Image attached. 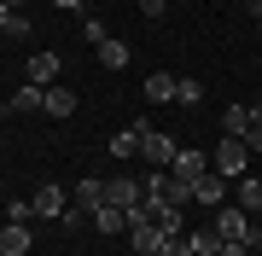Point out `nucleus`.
<instances>
[{
    "label": "nucleus",
    "instance_id": "a878e982",
    "mask_svg": "<svg viewBox=\"0 0 262 256\" xmlns=\"http://www.w3.org/2000/svg\"><path fill=\"white\" fill-rule=\"evenodd\" d=\"M245 245H251V256H262V221L251 216V233H245Z\"/></svg>",
    "mask_w": 262,
    "mask_h": 256
},
{
    "label": "nucleus",
    "instance_id": "473e14b6",
    "mask_svg": "<svg viewBox=\"0 0 262 256\" xmlns=\"http://www.w3.org/2000/svg\"><path fill=\"white\" fill-rule=\"evenodd\" d=\"M256 24H262V12H256Z\"/></svg>",
    "mask_w": 262,
    "mask_h": 256
},
{
    "label": "nucleus",
    "instance_id": "0eeeda50",
    "mask_svg": "<svg viewBox=\"0 0 262 256\" xmlns=\"http://www.w3.org/2000/svg\"><path fill=\"white\" fill-rule=\"evenodd\" d=\"M215 233H222V239H245V233H251V216H245L239 204H222V210H215Z\"/></svg>",
    "mask_w": 262,
    "mask_h": 256
},
{
    "label": "nucleus",
    "instance_id": "c85d7f7f",
    "mask_svg": "<svg viewBox=\"0 0 262 256\" xmlns=\"http://www.w3.org/2000/svg\"><path fill=\"white\" fill-rule=\"evenodd\" d=\"M53 6H58V12H82V0H53Z\"/></svg>",
    "mask_w": 262,
    "mask_h": 256
},
{
    "label": "nucleus",
    "instance_id": "2eb2a0df",
    "mask_svg": "<svg viewBox=\"0 0 262 256\" xmlns=\"http://www.w3.org/2000/svg\"><path fill=\"white\" fill-rule=\"evenodd\" d=\"M222 134L245 140V134H251V105H227V111H222Z\"/></svg>",
    "mask_w": 262,
    "mask_h": 256
},
{
    "label": "nucleus",
    "instance_id": "f8f14e48",
    "mask_svg": "<svg viewBox=\"0 0 262 256\" xmlns=\"http://www.w3.org/2000/svg\"><path fill=\"white\" fill-rule=\"evenodd\" d=\"M29 204H35V216H64V187H53V180H47V187H35V198H29Z\"/></svg>",
    "mask_w": 262,
    "mask_h": 256
},
{
    "label": "nucleus",
    "instance_id": "1a4fd4ad",
    "mask_svg": "<svg viewBox=\"0 0 262 256\" xmlns=\"http://www.w3.org/2000/svg\"><path fill=\"white\" fill-rule=\"evenodd\" d=\"M233 204L245 210V216H262V175H245V180H233Z\"/></svg>",
    "mask_w": 262,
    "mask_h": 256
},
{
    "label": "nucleus",
    "instance_id": "423d86ee",
    "mask_svg": "<svg viewBox=\"0 0 262 256\" xmlns=\"http://www.w3.org/2000/svg\"><path fill=\"white\" fill-rule=\"evenodd\" d=\"M29 245H35L29 221H6V227H0V256H29Z\"/></svg>",
    "mask_w": 262,
    "mask_h": 256
},
{
    "label": "nucleus",
    "instance_id": "4468645a",
    "mask_svg": "<svg viewBox=\"0 0 262 256\" xmlns=\"http://www.w3.org/2000/svg\"><path fill=\"white\" fill-rule=\"evenodd\" d=\"M128 239H134V250H140V256H158V221H128Z\"/></svg>",
    "mask_w": 262,
    "mask_h": 256
},
{
    "label": "nucleus",
    "instance_id": "9d476101",
    "mask_svg": "<svg viewBox=\"0 0 262 256\" xmlns=\"http://www.w3.org/2000/svg\"><path fill=\"white\" fill-rule=\"evenodd\" d=\"M58 70H64V58H58V53H35V58H29V82H35V87H53Z\"/></svg>",
    "mask_w": 262,
    "mask_h": 256
},
{
    "label": "nucleus",
    "instance_id": "ddd939ff",
    "mask_svg": "<svg viewBox=\"0 0 262 256\" xmlns=\"http://www.w3.org/2000/svg\"><path fill=\"white\" fill-rule=\"evenodd\" d=\"M175 87H181V76L158 70V76H146V99H151V105H175Z\"/></svg>",
    "mask_w": 262,
    "mask_h": 256
},
{
    "label": "nucleus",
    "instance_id": "f3484780",
    "mask_svg": "<svg viewBox=\"0 0 262 256\" xmlns=\"http://www.w3.org/2000/svg\"><path fill=\"white\" fill-rule=\"evenodd\" d=\"M128 58H134V53H128V41H117V35L99 47V64H105V70H128Z\"/></svg>",
    "mask_w": 262,
    "mask_h": 256
},
{
    "label": "nucleus",
    "instance_id": "393cba45",
    "mask_svg": "<svg viewBox=\"0 0 262 256\" xmlns=\"http://www.w3.org/2000/svg\"><path fill=\"white\" fill-rule=\"evenodd\" d=\"M215 256H251V245H245V239H222V250Z\"/></svg>",
    "mask_w": 262,
    "mask_h": 256
},
{
    "label": "nucleus",
    "instance_id": "6e6552de",
    "mask_svg": "<svg viewBox=\"0 0 262 256\" xmlns=\"http://www.w3.org/2000/svg\"><path fill=\"white\" fill-rule=\"evenodd\" d=\"M140 140H146V123L117 128V134H111V157H122V163H128V157H140Z\"/></svg>",
    "mask_w": 262,
    "mask_h": 256
},
{
    "label": "nucleus",
    "instance_id": "6ab92c4d",
    "mask_svg": "<svg viewBox=\"0 0 262 256\" xmlns=\"http://www.w3.org/2000/svg\"><path fill=\"white\" fill-rule=\"evenodd\" d=\"M41 111H47V117H70L76 111V94H70V87H47V105H41Z\"/></svg>",
    "mask_w": 262,
    "mask_h": 256
},
{
    "label": "nucleus",
    "instance_id": "412c9836",
    "mask_svg": "<svg viewBox=\"0 0 262 256\" xmlns=\"http://www.w3.org/2000/svg\"><path fill=\"white\" fill-rule=\"evenodd\" d=\"M187 239H192V256H215V250H222V233H215V227H198Z\"/></svg>",
    "mask_w": 262,
    "mask_h": 256
},
{
    "label": "nucleus",
    "instance_id": "39448f33",
    "mask_svg": "<svg viewBox=\"0 0 262 256\" xmlns=\"http://www.w3.org/2000/svg\"><path fill=\"white\" fill-rule=\"evenodd\" d=\"M169 175H181V180L210 175V152H198V146H181V152H175V163H169Z\"/></svg>",
    "mask_w": 262,
    "mask_h": 256
},
{
    "label": "nucleus",
    "instance_id": "7ed1b4c3",
    "mask_svg": "<svg viewBox=\"0 0 262 256\" xmlns=\"http://www.w3.org/2000/svg\"><path fill=\"white\" fill-rule=\"evenodd\" d=\"M175 152H181V146L169 140L163 128H151V123H146V140H140V157H146V163H158V169H169V163H175Z\"/></svg>",
    "mask_w": 262,
    "mask_h": 256
},
{
    "label": "nucleus",
    "instance_id": "f03ea898",
    "mask_svg": "<svg viewBox=\"0 0 262 256\" xmlns=\"http://www.w3.org/2000/svg\"><path fill=\"white\" fill-rule=\"evenodd\" d=\"M227 192H233V180L215 175V169L192 180V204H204V210H222V204H227Z\"/></svg>",
    "mask_w": 262,
    "mask_h": 256
},
{
    "label": "nucleus",
    "instance_id": "9b49d317",
    "mask_svg": "<svg viewBox=\"0 0 262 256\" xmlns=\"http://www.w3.org/2000/svg\"><path fill=\"white\" fill-rule=\"evenodd\" d=\"M99 204H105V180H94V175L76 180V210H82L88 221H94V210H99Z\"/></svg>",
    "mask_w": 262,
    "mask_h": 256
},
{
    "label": "nucleus",
    "instance_id": "b1692460",
    "mask_svg": "<svg viewBox=\"0 0 262 256\" xmlns=\"http://www.w3.org/2000/svg\"><path fill=\"white\" fill-rule=\"evenodd\" d=\"M6 221H35V204H24V198H18V204L6 210Z\"/></svg>",
    "mask_w": 262,
    "mask_h": 256
},
{
    "label": "nucleus",
    "instance_id": "7c9ffc66",
    "mask_svg": "<svg viewBox=\"0 0 262 256\" xmlns=\"http://www.w3.org/2000/svg\"><path fill=\"white\" fill-rule=\"evenodd\" d=\"M6 117H12V105H6V99H0V123H6Z\"/></svg>",
    "mask_w": 262,
    "mask_h": 256
},
{
    "label": "nucleus",
    "instance_id": "c756f323",
    "mask_svg": "<svg viewBox=\"0 0 262 256\" xmlns=\"http://www.w3.org/2000/svg\"><path fill=\"white\" fill-rule=\"evenodd\" d=\"M251 123H256V128H262V99H256V105H251Z\"/></svg>",
    "mask_w": 262,
    "mask_h": 256
},
{
    "label": "nucleus",
    "instance_id": "4be33fe9",
    "mask_svg": "<svg viewBox=\"0 0 262 256\" xmlns=\"http://www.w3.org/2000/svg\"><path fill=\"white\" fill-rule=\"evenodd\" d=\"M198 99H204V82H192V76H181V87H175V105H187V111H192Z\"/></svg>",
    "mask_w": 262,
    "mask_h": 256
},
{
    "label": "nucleus",
    "instance_id": "bb28decb",
    "mask_svg": "<svg viewBox=\"0 0 262 256\" xmlns=\"http://www.w3.org/2000/svg\"><path fill=\"white\" fill-rule=\"evenodd\" d=\"M140 12L146 18H163V0H140Z\"/></svg>",
    "mask_w": 262,
    "mask_h": 256
},
{
    "label": "nucleus",
    "instance_id": "cd10ccee",
    "mask_svg": "<svg viewBox=\"0 0 262 256\" xmlns=\"http://www.w3.org/2000/svg\"><path fill=\"white\" fill-rule=\"evenodd\" d=\"M6 24H12V6H6V0H0V35H6Z\"/></svg>",
    "mask_w": 262,
    "mask_h": 256
},
{
    "label": "nucleus",
    "instance_id": "f257e3e1",
    "mask_svg": "<svg viewBox=\"0 0 262 256\" xmlns=\"http://www.w3.org/2000/svg\"><path fill=\"white\" fill-rule=\"evenodd\" d=\"M210 169H215V175H227V180H245V169H251V146L233 140V134H222V140H215Z\"/></svg>",
    "mask_w": 262,
    "mask_h": 256
},
{
    "label": "nucleus",
    "instance_id": "2f4dec72",
    "mask_svg": "<svg viewBox=\"0 0 262 256\" xmlns=\"http://www.w3.org/2000/svg\"><path fill=\"white\" fill-rule=\"evenodd\" d=\"M6 6H12V12H24V0H6Z\"/></svg>",
    "mask_w": 262,
    "mask_h": 256
},
{
    "label": "nucleus",
    "instance_id": "5701e85b",
    "mask_svg": "<svg viewBox=\"0 0 262 256\" xmlns=\"http://www.w3.org/2000/svg\"><path fill=\"white\" fill-rule=\"evenodd\" d=\"M82 41H94V47H105V41H111V29H105V18H88V24H82Z\"/></svg>",
    "mask_w": 262,
    "mask_h": 256
},
{
    "label": "nucleus",
    "instance_id": "20e7f679",
    "mask_svg": "<svg viewBox=\"0 0 262 256\" xmlns=\"http://www.w3.org/2000/svg\"><path fill=\"white\" fill-rule=\"evenodd\" d=\"M140 198H146V187H140L134 175H117V180H105V204H117V210H134Z\"/></svg>",
    "mask_w": 262,
    "mask_h": 256
},
{
    "label": "nucleus",
    "instance_id": "aec40b11",
    "mask_svg": "<svg viewBox=\"0 0 262 256\" xmlns=\"http://www.w3.org/2000/svg\"><path fill=\"white\" fill-rule=\"evenodd\" d=\"M158 233H163V227H158ZM158 256H192V239H187V233H163V239H158Z\"/></svg>",
    "mask_w": 262,
    "mask_h": 256
},
{
    "label": "nucleus",
    "instance_id": "72a5a7b5",
    "mask_svg": "<svg viewBox=\"0 0 262 256\" xmlns=\"http://www.w3.org/2000/svg\"><path fill=\"white\" fill-rule=\"evenodd\" d=\"M256 12H262V0H256Z\"/></svg>",
    "mask_w": 262,
    "mask_h": 256
},
{
    "label": "nucleus",
    "instance_id": "dca6fc26",
    "mask_svg": "<svg viewBox=\"0 0 262 256\" xmlns=\"http://www.w3.org/2000/svg\"><path fill=\"white\" fill-rule=\"evenodd\" d=\"M94 227H99V233H128V210L99 204V210H94Z\"/></svg>",
    "mask_w": 262,
    "mask_h": 256
},
{
    "label": "nucleus",
    "instance_id": "a211bd4d",
    "mask_svg": "<svg viewBox=\"0 0 262 256\" xmlns=\"http://www.w3.org/2000/svg\"><path fill=\"white\" fill-rule=\"evenodd\" d=\"M41 105H47V87H35V82H24L12 94V111H41Z\"/></svg>",
    "mask_w": 262,
    "mask_h": 256
}]
</instances>
